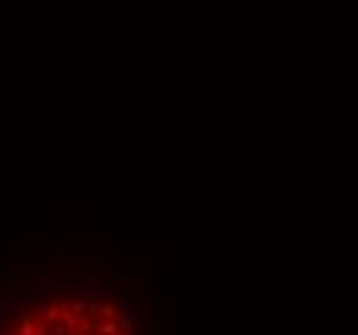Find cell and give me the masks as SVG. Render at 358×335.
<instances>
[{
  "instance_id": "6da1fadb",
  "label": "cell",
  "mask_w": 358,
  "mask_h": 335,
  "mask_svg": "<svg viewBox=\"0 0 358 335\" xmlns=\"http://www.w3.org/2000/svg\"><path fill=\"white\" fill-rule=\"evenodd\" d=\"M93 330H98L101 335H116L119 325H116V320H103V322H96Z\"/></svg>"
},
{
  "instance_id": "7a4b0ae2",
  "label": "cell",
  "mask_w": 358,
  "mask_h": 335,
  "mask_svg": "<svg viewBox=\"0 0 358 335\" xmlns=\"http://www.w3.org/2000/svg\"><path fill=\"white\" fill-rule=\"evenodd\" d=\"M18 325H21V328H18V330H21L18 335H36L34 317H31V315H21V317H18Z\"/></svg>"
},
{
  "instance_id": "3957f363",
  "label": "cell",
  "mask_w": 358,
  "mask_h": 335,
  "mask_svg": "<svg viewBox=\"0 0 358 335\" xmlns=\"http://www.w3.org/2000/svg\"><path fill=\"white\" fill-rule=\"evenodd\" d=\"M85 309H88V299H85V296H78V299H72V302H70V312H72V315H78V317H80V315L85 312Z\"/></svg>"
},
{
  "instance_id": "277c9868",
  "label": "cell",
  "mask_w": 358,
  "mask_h": 335,
  "mask_svg": "<svg viewBox=\"0 0 358 335\" xmlns=\"http://www.w3.org/2000/svg\"><path fill=\"white\" fill-rule=\"evenodd\" d=\"M44 315H47V322H54L59 317V302H52L49 307H44Z\"/></svg>"
},
{
  "instance_id": "5b68a950",
  "label": "cell",
  "mask_w": 358,
  "mask_h": 335,
  "mask_svg": "<svg viewBox=\"0 0 358 335\" xmlns=\"http://www.w3.org/2000/svg\"><path fill=\"white\" fill-rule=\"evenodd\" d=\"M98 312H101V315H103L106 320H113V317H116V309H113V307H108V304H103V307H101V309H98Z\"/></svg>"
},
{
  "instance_id": "8992f818",
  "label": "cell",
  "mask_w": 358,
  "mask_h": 335,
  "mask_svg": "<svg viewBox=\"0 0 358 335\" xmlns=\"http://www.w3.org/2000/svg\"><path fill=\"white\" fill-rule=\"evenodd\" d=\"M106 289L103 286H91V291H88L85 294V299H96V296H101V294H103Z\"/></svg>"
},
{
  "instance_id": "52a82bcc",
  "label": "cell",
  "mask_w": 358,
  "mask_h": 335,
  "mask_svg": "<svg viewBox=\"0 0 358 335\" xmlns=\"http://www.w3.org/2000/svg\"><path fill=\"white\" fill-rule=\"evenodd\" d=\"M65 330H67L65 325H54V328H52V325H49V333H47V335H67Z\"/></svg>"
},
{
  "instance_id": "ba28073f",
  "label": "cell",
  "mask_w": 358,
  "mask_h": 335,
  "mask_svg": "<svg viewBox=\"0 0 358 335\" xmlns=\"http://www.w3.org/2000/svg\"><path fill=\"white\" fill-rule=\"evenodd\" d=\"M162 315H165V317L170 315V302H168V299H165V302H160V317H162Z\"/></svg>"
},
{
  "instance_id": "9c48e42d",
  "label": "cell",
  "mask_w": 358,
  "mask_h": 335,
  "mask_svg": "<svg viewBox=\"0 0 358 335\" xmlns=\"http://www.w3.org/2000/svg\"><path fill=\"white\" fill-rule=\"evenodd\" d=\"M70 335H78V333H70Z\"/></svg>"
},
{
  "instance_id": "30bf717a",
  "label": "cell",
  "mask_w": 358,
  "mask_h": 335,
  "mask_svg": "<svg viewBox=\"0 0 358 335\" xmlns=\"http://www.w3.org/2000/svg\"><path fill=\"white\" fill-rule=\"evenodd\" d=\"M13 335H18V333H13Z\"/></svg>"
}]
</instances>
